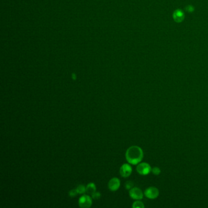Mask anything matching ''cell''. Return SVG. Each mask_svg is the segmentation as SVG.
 I'll list each match as a JSON object with an SVG mask.
<instances>
[{
  "label": "cell",
  "mask_w": 208,
  "mask_h": 208,
  "mask_svg": "<svg viewBox=\"0 0 208 208\" xmlns=\"http://www.w3.org/2000/svg\"><path fill=\"white\" fill-rule=\"evenodd\" d=\"M125 157L128 163L137 165L141 162L144 158V152L142 148L138 146H131L126 151Z\"/></svg>",
  "instance_id": "6da1fadb"
},
{
  "label": "cell",
  "mask_w": 208,
  "mask_h": 208,
  "mask_svg": "<svg viewBox=\"0 0 208 208\" xmlns=\"http://www.w3.org/2000/svg\"><path fill=\"white\" fill-rule=\"evenodd\" d=\"M136 170L141 175H147L151 171V167L149 164L147 162H142L138 164Z\"/></svg>",
  "instance_id": "7a4b0ae2"
},
{
  "label": "cell",
  "mask_w": 208,
  "mask_h": 208,
  "mask_svg": "<svg viewBox=\"0 0 208 208\" xmlns=\"http://www.w3.org/2000/svg\"><path fill=\"white\" fill-rule=\"evenodd\" d=\"M145 196L151 200L156 199L159 195V191L158 189L155 187H148L144 192Z\"/></svg>",
  "instance_id": "3957f363"
},
{
  "label": "cell",
  "mask_w": 208,
  "mask_h": 208,
  "mask_svg": "<svg viewBox=\"0 0 208 208\" xmlns=\"http://www.w3.org/2000/svg\"><path fill=\"white\" fill-rule=\"evenodd\" d=\"M129 196L131 198L135 200H141L144 197V194L142 190L138 187H132L129 190Z\"/></svg>",
  "instance_id": "277c9868"
},
{
  "label": "cell",
  "mask_w": 208,
  "mask_h": 208,
  "mask_svg": "<svg viewBox=\"0 0 208 208\" xmlns=\"http://www.w3.org/2000/svg\"><path fill=\"white\" fill-rule=\"evenodd\" d=\"M79 206L83 208H89L92 204V198L88 195H84L80 197L78 201Z\"/></svg>",
  "instance_id": "5b68a950"
},
{
  "label": "cell",
  "mask_w": 208,
  "mask_h": 208,
  "mask_svg": "<svg viewBox=\"0 0 208 208\" xmlns=\"http://www.w3.org/2000/svg\"><path fill=\"white\" fill-rule=\"evenodd\" d=\"M132 171L131 166L128 164H124L120 168V173L121 176L124 178L128 177L131 175Z\"/></svg>",
  "instance_id": "8992f818"
},
{
  "label": "cell",
  "mask_w": 208,
  "mask_h": 208,
  "mask_svg": "<svg viewBox=\"0 0 208 208\" xmlns=\"http://www.w3.org/2000/svg\"><path fill=\"white\" fill-rule=\"evenodd\" d=\"M173 19L177 23H181L184 19V13L181 9H177L173 13Z\"/></svg>",
  "instance_id": "52a82bcc"
},
{
  "label": "cell",
  "mask_w": 208,
  "mask_h": 208,
  "mask_svg": "<svg viewBox=\"0 0 208 208\" xmlns=\"http://www.w3.org/2000/svg\"><path fill=\"white\" fill-rule=\"evenodd\" d=\"M120 186V181L117 178H112L108 183V187L111 191H116Z\"/></svg>",
  "instance_id": "ba28073f"
},
{
  "label": "cell",
  "mask_w": 208,
  "mask_h": 208,
  "mask_svg": "<svg viewBox=\"0 0 208 208\" xmlns=\"http://www.w3.org/2000/svg\"><path fill=\"white\" fill-rule=\"evenodd\" d=\"M96 192V186L94 183H90L86 186V193L92 195Z\"/></svg>",
  "instance_id": "9c48e42d"
},
{
  "label": "cell",
  "mask_w": 208,
  "mask_h": 208,
  "mask_svg": "<svg viewBox=\"0 0 208 208\" xmlns=\"http://www.w3.org/2000/svg\"><path fill=\"white\" fill-rule=\"evenodd\" d=\"M76 189L79 194H83L85 192H86V187H85L84 185H82V184L79 185Z\"/></svg>",
  "instance_id": "30bf717a"
},
{
  "label": "cell",
  "mask_w": 208,
  "mask_h": 208,
  "mask_svg": "<svg viewBox=\"0 0 208 208\" xmlns=\"http://www.w3.org/2000/svg\"><path fill=\"white\" fill-rule=\"evenodd\" d=\"M132 207L133 208H144L145 207V205L140 200H137L136 201L134 202L132 204Z\"/></svg>",
  "instance_id": "8fae6325"
},
{
  "label": "cell",
  "mask_w": 208,
  "mask_h": 208,
  "mask_svg": "<svg viewBox=\"0 0 208 208\" xmlns=\"http://www.w3.org/2000/svg\"><path fill=\"white\" fill-rule=\"evenodd\" d=\"M151 172L155 175H159L161 173V169L159 167H154V168H151Z\"/></svg>",
  "instance_id": "7c38bea8"
},
{
  "label": "cell",
  "mask_w": 208,
  "mask_h": 208,
  "mask_svg": "<svg viewBox=\"0 0 208 208\" xmlns=\"http://www.w3.org/2000/svg\"><path fill=\"white\" fill-rule=\"evenodd\" d=\"M133 187V183L131 181H128L125 183V187L128 190H130Z\"/></svg>",
  "instance_id": "4fadbf2b"
},
{
  "label": "cell",
  "mask_w": 208,
  "mask_h": 208,
  "mask_svg": "<svg viewBox=\"0 0 208 208\" xmlns=\"http://www.w3.org/2000/svg\"><path fill=\"white\" fill-rule=\"evenodd\" d=\"M92 197L94 200H98L101 197V194L99 192H95L92 195Z\"/></svg>",
  "instance_id": "5bb4252c"
},
{
  "label": "cell",
  "mask_w": 208,
  "mask_h": 208,
  "mask_svg": "<svg viewBox=\"0 0 208 208\" xmlns=\"http://www.w3.org/2000/svg\"><path fill=\"white\" fill-rule=\"evenodd\" d=\"M186 10L189 13H191V12H193L194 11V7L192 5H188L185 8Z\"/></svg>",
  "instance_id": "9a60e30c"
},
{
  "label": "cell",
  "mask_w": 208,
  "mask_h": 208,
  "mask_svg": "<svg viewBox=\"0 0 208 208\" xmlns=\"http://www.w3.org/2000/svg\"><path fill=\"white\" fill-rule=\"evenodd\" d=\"M78 192H77V190L76 189H73V190H71L70 192H69V195H70L71 197H75L78 194Z\"/></svg>",
  "instance_id": "2e32d148"
}]
</instances>
